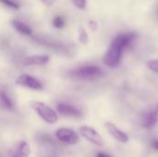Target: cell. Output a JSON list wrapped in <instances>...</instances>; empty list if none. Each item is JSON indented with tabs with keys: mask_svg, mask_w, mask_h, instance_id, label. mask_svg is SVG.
Listing matches in <instances>:
<instances>
[{
	"mask_svg": "<svg viewBox=\"0 0 158 157\" xmlns=\"http://www.w3.org/2000/svg\"><path fill=\"white\" fill-rule=\"evenodd\" d=\"M65 19L61 16H56L53 19V25L56 29H62L65 26Z\"/></svg>",
	"mask_w": 158,
	"mask_h": 157,
	"instance_id": "obj_14",
	"label": "cell"
},
{
	"mask_svg": "<svg viewBox=\"0 0 158 157\" xmlns=\"http://www.w3.org/2000/svg\"><path fill=\"white\" fill-rule=\"evenodd\" d=\"M157 113L155 111H151L145 114L142 118V126L145 129L153 128L157 122Z\"/></svg>",
	"mask_w": 158,
	"mask_h": 157,
	"instance_id": "obj_11",
	"label": "cell"
},
{
	"mask_svg": "<svg viewBox=\"0 0 158 157\" xmlns=\"http://www.w3.org/2000/svg\"><path fill=\"white\" fill-rule=\"evenodd\" d=\"M80 133L83 138H85L90 143L97 145V146H103L104 145V140L100 136V134L94 130L93 128L88 126H82L80 128Z\"/></svg>",
	"mask_w": 158,
	"mask_h": 157,
	"instance_id": "obj_4",
	"label": "cell"
},
{
	"mask_svg": "<svg viewBox=\"0 0 158 157\" xmlns=\"http://www.w3.org/2000/svg\"><path fill=\"white\" fill-rule=\"evenodd\" d=\"M106 128L107 130V131L109 132V134L118 142L121 143H127L129 141V137L127 136L126 133H124L123 131H121L116 125H114L111 122H106Z\"/></svg>",
	"mask_w": 158,
	"mask_h": 157,
	"instance_id": "obj_7",
	"label": "cell"
},
{
	"mask_svg": "<svg viewBox=\"0 0 158 157\" xmlns=\"http://www.w3.org/2000/svg\"><path fill=\"white\" fill-rule=\"evenodd\" d=\"M103 71L99 67L96 66H85L79 68L72 71V74L75 77L83 79V80H94L101 77Z\"/></svg>",
	"mask_w": 158,
	"mask_h": 157,
	"instance_id": "obj_3",
	"label": "cell"
},
{
	"mask_svg": "<svg viewBox=\"0 0 158 157\" xmlns=\"http://www.w3.org/2000/svg\"><path fill=\"white\" fill-rule=\"evenodd\" d=\"M41 1L46 6H53L56 2V0H41Z\"/></svg>",
	"mask_w": 158,
	"mask_h": 157,
	"instance_id": "obj_20",
	"label": "cell"
},
{
	"mask_svg": "<svg viewBox=\"0 0 158 157\" xmlns=\"http://www.w3.org/2000/svg\"><path fill=\"white\" fill-rule=\"evenodd\" d=\"M31 147L26 142H21L17 149H14L11 152V157H30Z\"/></svg>",
	"mask_w": 158,
	"mask_h": 157,
	"instance_id": "obj_9",
	"label": "cell"
},
{
	"mask_svg": "<svg viewBox=\"0 0 158 157\" xmlns=\"http://www.w3.org/2000/svg\"><path fill=\"white\" fill-rule=\"evenodd\" d=\"M11 25L12 27L17 31H19V33L21 34H24V35H31L32 31H31V28L27 25L26 23L22 22V21H19V20H17V19H14L11 21Z\"/></svg>",
	"mask_w": 158,
	"mask_h": 157,
	"instance_id": "obj_12",
	"label": "cell"
},
{
	"mask_svg": "<svg viewBox=\"0 0 158 157\" xmlns=\"http://www.w3.org/2000/svg\"><path fill=\"white\" fill-rule=\"evenodd\" d=\"M74 6L80 9H83L86 6V0H71Z\"/></svg>",
	"mask_w": 158,
	"mask_h": 157,
	"instance_id": "obj_17",
	"label": "cell"
},
{
	"mask_svg": "<svg viewBox=\"0 0 158 157\" xmlns=\"http://www.w3.org/2000/svg\"><path fill=\"white\" fill-rule=\"evenodd\" d=\"M135 37H136V33L134 32L121 33L118 35L113 40L111 45L109 46L108 50L106 51L104 56L105 64L110 68H116L117 66H118L120 62L122 51L132 43Z\"/></svg>",
	"mask_w": 158,
	"mask_h": 157,
	"instance_id": "obj_1",
	"label": "cell"
},
{
	"mask_svg": "<svg viewBox=\"0 0 158 157\" xmlns=\"http://www.w3.org/2000/svg\"><path fill=\"white\" fill-rule=\"evenodd\" d=\"M80 41H81L82 43H86L87 41H88L87 33H86V31H85L83 29H81V30H80Z\"/></svg>",
	"mask_w": 158,
	"mask_h": 157,
	"instance_id": "obj_18",
	"label": "cell"
},
{
	"mask_svg": "<svg viewBox=\"0 0 158 157\" xmlns=\"http://www.w3.org/2000/svg\"><path fill=\"white\" fill-rule=\"evenodd\" d=\"M30 105L45 122L49 124H55L57 121L56 113L47 105L39 101H31Z\"/></svg>",
	"mask_w": 158,
	"mask_h": 157,
	"instance_id": "obj_2",
	"label": "cell"
},
{
	"mask_svg": "<svg viewBox=\"0 0 158 157\" xmlns=\"http://www.w3.org/2000/svg\"><path fill=\"white\" fill-rule=\"evenodd\" d=\"M16 83L18 85L24 86V87H27V88H30L32 90H42L43 89V85L38 80H36L33 77L27 75V74H23V75L19 76L17 79Z\"/></svg>",
	"mask_w": 158,
	"mask_h": 157,
	"instance_id": "obj_6",
	"label": "cell"
},
{
	"mask_svg": "<svg viewBox=\"0 0 158 157\" xmlns=\"http://www.w3.org/2000/svg\"><path fill=\"white\" fill-rule=\"evenodd\" d=\"M0 106L6 110H12L14 108V105L11 99L6 94V91L2 88H0Z\"/></svg>",
	"mask_w": 158,
	"mask_h": 157,
	"instance_id": "obj_13",
	"label": "cell"
},
{
	"mask_svg": "<svg viewBox=\"0 0 158 157\" xmlns=\"http://www.w3.org/2000/svg\"><path fill=\"white\" fill-rule=\"evenodd\" d=\"M57 111L67 117H73V118H79L81 116V110H79L77 107L68 105V104H58L57 105Z\"/></svg>",
	"mask_w": 158,
	"mask_h": 157,
	"instance_id": "obj_8",
	"label": "cell"
},
{
	"mask_svg": "<svg viewBox=\"0 0 158 157\" xmlns=\"http://www.w3.org/2000/svg\"><path fill=\"white\" fill-rule=\"evenodd\" d=\"M151 146L155 149L158 151V139H154L151 143Z\"/></svg>",
	"mask_w": 158,
	"mask_h": 157,
	"instance_id": "obj_19",
	"label": "cell"
},
{
	"mask_svg": "<svg viewBox=\"0 0 158 157\" xmlns=\"http://www.w3.org/2000/svg\"><path fill=\"white\" fill-rule=\"evenodd\" d=\"M0 3H2L3 5H5L6 6H8L10 8H13V9H18L19 7V4L16 3L15 1L13 0H0Z\"/></svg>",
	"mask_w": 158,
	"mask_h": 157,
	"instance_id": "obj_15",
	"label": "cell"
},
{
	"mask_svg": "<svg viewBox=\"0 0 158 157\" xmlns=\"http://www.w3.org/2000/svg\"><path fill=\"white\" fill-rule=\"evenodd\" d=\"M147 67L155 71V72H157L158 73V59H152V60H149L147 62Z\"/></svg>",
	"mask_w": 158,
	"mask_h": 157,
	"instance_id": "obj_16",
	"label": "cell"
},
{
	"mask_svg": "<svg viewBox=\"0 0 158 157\" xmlns=\"http://www.w3.org/2000/svg\"><path fill=\"white\" fill-rule=\"evenodd\" d=\"M97 157H113V156H111V155H106V154H105V153H99V154L97 155Z\"/></svg>",
	"mask_w": 158,
	"mask_h": 157,
	"instance_id": "obj_21",
	"label": "cell"
},
{
	"mask_svg": "<svg viewBox=\"0 0 158 157\" xmlns=\"http://www.w3.org/2000/svg\"><path fill=\"white\" fill-rule=\"evenodd\" d=\"M50 57L46 55H35V56H29L27 58H25L24 60V64L25 65H35V66H41V65H44L49 61Z\"/></svg>",
	"mask_w": 158,
	"mask_h": 157,
	"instance_id": "obj_10",
	"label": "cell"
},
{
	"mask_svg": "<svg viewBox=\"0 0 158 157\" xmlns=\"http://www.w3.org/2000/svg\"><path fill=\"white\" fill-rule=\"evenodd\" d=\"M56 135L61 143L66 144L73 145V144H77L80 142V138L78 134L69 129H65V128L59 129L58 130H56Z\"/></svg>",
	"mask_w": 158,
	"mask_h": 157,
	"instance_id": "obj_5",
	"label": "cell"
},
{
	"mask_svg": "<svg viewBox=\"0 0 158 157\" xmlns=\"http://www.w3.org/2000/svg\"><path fill=\"white\" fill-rule=\"evenodd\" d=\"M157 112H158V105H157Z\"/></svg>",
	"mask_w": 158,
	"mask_h": 157,
	"instance_id": "obj_22",
	"label": "cell"
}]
</instances>
